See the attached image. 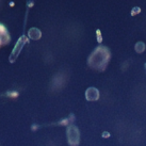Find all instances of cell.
<instances>
[]
</instances>
